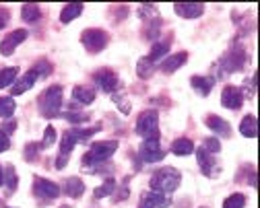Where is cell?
<instances>
[{"instance_id":"1","label":"cell","mask_w":260,"mask_h":208,"mask_svg":"<svg viewBox=\"0 0 260 208\" xmlns=\"http://www.w3.org/2000/svg\"><path fill=\"white\" fill-rule=\"evenodd\" d=\"M180 182H182V176H180L178 169H174V167L157 169L151 178V192H159V194L168 196V194L178 190Z\"/></svg>"},{"instance_id":"2","label":"cell","mask_w":260,"mask_h":208,"mask_svg":"<svg viewBox=\"0 0 260 208\" xmlns=\"http://www.w3.org/2000/svg\"><path fill=\"white\" fill-rule=\"evenodd\" d=\"M38 103H40V112H42L44 118H54L60 112V106H62V87H58V85L48 87L40 95Z\"/></svg>"},{"instance_id":"3","label":"cell","mask_w":260,"mask_h":208,"mask_svg":"<svg viewBox=\"0 0 260 208\" xmlns=\"http://www.w3.org/2000/svg\"><path fill=\"white\" fill-rule=\"evenodd\" d=\"M118 149V141H100V143H93L91 145V151L83 157V165L85 167H93L95 163H102V161H108Z\"/></svg>"},{"instance_id":"4","label":"cell","mask_w":260,"mask_h":208,"mask_svg":"<svg viewBox=\"0 0 260 208\" xmlns=\"http://www.w3.org/2000/svg\"><path fill=\"white\" fill-rule=\"evenodd\" d=\"M157 124H159L157 112H155V110H147V112H143V114L139 116V120H137V134L143 136L145 141H147V138H159Z\"/></svg>"},{"instance_id":"5","label":"cell","mask_w":260,"mask_h":208,"mask_svg":"<svg viewBox=\"0 0 260 208\" xmlns=\"http://www.w3.org/2000/svg\"><path fill=\"white\" fill-rule=\"evenodd\" d=\"M81 42H83V46L87 48V52L97 54V52H102V50L108 46L110 38H108V33L102 31V29H87V31H83Z\"/></svg>"},{"instance_id":"6","label":"cell","mask_w":260,"mask_h":208,"mask_svg":"<svg viewBox=\"0 0 260 208\" xmlns=\"http://www.w3.org/2000/svg\"><path fill=\"white\" fill-rule=\"evenodd\" d=\"M139 157L145 161V163H157L166 157V153L161 151L159 147V138H147V141L141 145L139 149Z\"/></svg>"},{"instance_id":"7","label":"cell","mask_w":260,"mask_h":208,"mask_svg":"<svg viewBox=\"0 0 260 208\" xmlns=\"http://www.w3.org/2000/svg\"><path fill=\"white\" fill-rule=\"evenodd\" d=\"M197 157H199V165H201V171L205 173L207 178H215V176H219V173H221V167L217 165V161H215V155H211V153H209V151H205L203 147L199 149Z\"/></svg>"},{"instance_id":"8","label":"cell","mask_w":260,"mask_h":208,"mask_svg":"<svg viewBox=\"0 0 260 208\" xmlns=\"http://www.w3.org/2000/svg\"><path fill=\"white\" fill-rule=\"evenodd\" d=\"M34 192L42 200H52V198H56L60 194V188L54 182L46 180V178H36L34 180Z\"/></svg>"},{"instance_id":"9","label":"cell","mask_w":260,"mask_h":208,"mask_svg":"<svg viewBox=\"0 0 260 208\" xmlns=\"http://www.w3.org/2000/svg\"><path fill=\"white\" fill-rule=\"evenodd\" d=\"M75 145H77V136H75V132H73V130L64 132V136H62V145H60V157H58V161H56V167H58V169H62L64 165H67V161H69L71 151L75 149Z\"/></svg>"},{"instance_id":"10","label":"cell","mask_w":260,"mask_h":208,"mask_svg":"<svg viewBox=\"0 0 260 208\" xmlns=\"http://www.w3.org/2000/svg\"><path fill=\"white\" fill-rule=\"evenodd\" d=\"M93 81H95L97 87H100L102 91H106V93H114L118 89V77L112 71H108V68H104V71H100V73H95Z\"/></svg>"},{"instance_id":"11","label":"cell","mask_w":260,"mask_h":208,"mask_svg":"<svg viewBox=\"0 0 260 208\" xmlns=\"http://www.w3.org/2000/svg\"><path fill=\"white\" fill-rule=\"evenodd\" d=\"M242 101H244V97H242V91L238 89V87H225L223 89V93H221V103L227 108V110H240L242 108Z\"/></svg>"},{"instance_id":"12","label":"cell","mask_w":260,"mask_h":208,"mask_svg":"<svg viewBox=\"0 0 260 208\" xmlns=\"http://www.w3.org/2000/svg\"><path fill=\"white\" fill-rule=\"evenodd\" d=\"M25 38H27V31L25 29H17V31L11 33L9 38H5L3 44H0V52H3V56H11L15 52V48L25 42Z\"/></svg>"},{"instance_id":"13","label":"cell","mask_w":260,"mask_h":208,"mask_svg":"<svg viewBox=\"0 0 260 208\" xmlns=\"http://www.w3.org/2000/svg\"><path fill=\"white\" fill-rule=\"evenodd\" d=\"M166 206H170L168 196L159 194V192H147V194L143 196L139 208H166Z\"/></svg>"},{"instance_id":"14","label":"cell","mask_w":260,"mask_h":208,"mask_svg":"<svg viewBox=\"0 0 260 208\" xmlns=\"http://www.w3.org/2000/svg\"><path fill=\"white\" fill-rule=\"evenodd\" d=\"M205 124L215 132V134H219V136H230L232 134V126L227 124L223 118H219V116H207V120H205Z\"/></svg>"},{"instance_id":"15","label":"cell","mask_w":260,"mask_h":208,"mask_svg":"<svg viewBox=\"0 0 260 208\" xmlns=\"http://www.w3.org/2000/svg\"><path fill=\"white\" fill-rule=\"evenodd\" d=\"M174 11L184 19H197L205 13V7L203 5H176Z\"/></svg>"},{"instance_id":"16","label":"cell","mask_w":260,"mask_h":208,"mask_svg":"<svg viewBox=\"0 0 260 208\" xmlns=\"http://www.w3.org/2000/svg\"><path fill=\"white\" fill-rule=\"evenodd\" d=\"M188 60V54L186 52H180V54H174V56H170L164 64H161V71L164 73H176L178 68L184 64Z\"/></svg>"},{"instance_id":"17","label":"cell","mask_w":260,"mask_h":208,"mask_svg":"<svg viewBox=\"0 0 260 208\" xmlns=\"http://www.w3.org/2000/svg\"><path fill=\"white\" fill-rule=\"evenodd\" d=\"M213 79H207V77H192L190 79V85L194 87V91H197L199 95H203V97H207L209 93H211V87H213Z\"/></svg>"},{"instance_id":"18","label":"cell","mask_w":260,"mask_h":208,"mask_svg":"<svg viewBox=\"0 0 260 208\" xmlns=\"http://www.w3.org/2000/svg\"><path fill=\"white\" fill-rule=\"evenodd\" d=\"M240 132L246 136V138H256L258 134V120L256 116H246L240 124Z\"/></svg>"},{"instance_id":"19","label":"cell","mask_w":260,"mask_h":208,"mask_svg":"<svg viewBox=\"0 0 260 208\" xmlns=\"http://www.w3.org/2000/svg\"><path fill=\"white\" fill-rule=\"evenodd\" d=\"M73 97H75L77 103L89 106V103H93V99H95V91L93 89H87V87H75L73 89Z\"/></svg>"},{"instance_id":"20","label":"cell","mask_w":260,"mask_h":208,"mask_svg":"<svg viewBox=\"0 0 260 208\" xmlns=\"http://www.w3.org/2000/svg\"><path fill=\"white\" fill-rule=\"evenodd\" d=\"M64 192H67V196H71V198H81L83 192H85V184H83V180H79V178H71V180H67V188H64Z\"/></svg>"},{"instance_id":"21","label":"cell","mask_w":260,"mask_h":208,"mask_svg":"<svg viewBox=\"0 0 260 208\" xmlns=\"http://www.w3.org/2000/svg\"><path fill=\"white\" fill-rule=\"evenodd\" d=\"M192 151H194V145H192V141H188V138H178V141L172 143V153L178 157L190 155Z\"/></svg>"},{"instance_id":"22","label":"cell","mask_w":260,"mask_h":208,"mask_svg":"<svg viewBox=\"0 0 260 208\" xmlns=\"http://www.w3.org/2000/svg\"><path fill=\"white\" fill-rule=\"evenodd\" d=\"M21 17H23V21H27V23H38L40 17H42V11H40L38 5H25V7L21 9Z\"/></svg>"},{"instance_id":"23","label":"cell","mask_w":260,"mask_h":208,"mask_svg":"<svg viewBox=\"0 0 260 208\" xmlns=\"http://www.w3.org/2000/svg\"><path fill=\"white\" fill-rule=\"evenodd\" d=\"M36 81H38V79H36V75H34V73H31V71H29V73H27V75H25V77H23V79H21V81L17 83V87L13 89V95H21V93L29 91L31 87H34V85H36Z\"/></svg>"},{"instance_id":"24","label":"cell","mask_w":260,"mask_h":208,"mask_svg":"<svg viewBox=\"0 0 260 208\" xmlns=\"http://www.w3.org/2000/svg\"><path fill=\"white\" fill-rule=\"evenodd\" d=\"M81 13H83V5H69V7H64V9H62V13H60V21H62V23H71V21L77 19Z\"/></svg>"},{"instance_id":"25","label":"cell","mask_w":260,"mask_h":208,"mask_svg":"<svg viewBox=\"0 0 260 208\" xmlns=\"http://www.w3.org/2000/svg\"><path fill=\"white\" fill-rule=\"evenodd\" d=\"M170 52V42H159V44H153L151 48V54L147 56L149 62H155V60H161L166 54Z\"/></svg>"},{"instance_id":"26","label":"cell","mask_w":260,"mask_h":208,"mask_svg":"<svg viewBox=\"0 0 260 208\" xmlns=\"http://www.w3.org/2000/svg\"><path fill=\"white\" fill-rule=\"evenodd\" d=\"M15 101L13 97H0V118H11L15 114Z\"/></svg>"},{"instance_id":"27","label":"cell","mask_w":260,"mask_h":208,"mask_svg":"<svg viewBox=\"0 0 260 208\" xmlns=\"http://www.w3.org/2000/svg\"><path fill=\"white\" fill-rule=\"evenodd\" d=\"M153 71H155V66H153V62H149L147 58H141V60L137 62V75H139L141 79H149V77L153 75Z\"/></svg>"},{"instance_id":"28","label":"cell","mask_w":260,"mask_h":208,"mask_svg":"<svg viewBox=\"0 0 260 208\" xmlns=\"http://www.w3.org/2000/svg\"><path fill=\"white\" fill-rule=\"evenodd\" d=\"M17 79V68L15 66H9V68H5V71H0V87H9L13 81Z\"/></svg>"},{"instance_id":"29","label":"cell","mask_w":260,"mask_h":208,"mask_svg":"<svg viewBox=\"0 0 260 208\" xmlns=\"http://www.w3.org/2000/svg\"><path fill=\"white\" fill-rule=\"evenodd\" d=\"M31 73L36 75V79H42V77H48L52 73V64L46 62V60H40L38 64H34V68H31Z\"/></svg>"},{"instance_id":"30","label":"cell","mask_w":260,"mask_h":208,"mask_svg":"<svg viewBox=\"0 0 260 208\" xmlns=\"http://www.w3.org/2000/svg\"><path fill=\"white\" fill-rule=\"evenodd\" d=\"M246 206V196L244 194H232L223 202V208H244Z\"/></svg>"},{"instance_id":"31","label":"cell","mask_w":260,"mask_h":208,"mask_svg":"<svg viewBox=\"0 0 260 208\" xmlns=\"http://www.w3.org/2000/svg\"><path fill=\"white\" fill-rule=\"evenodd\" d=\"M201 147H203L205 151H209L211 155H217V153L221 151V143H219V138H215V136H211V138H205Z\"/></svg>"},{"instance_id":"32","label":"cell","mask_w":260,"mask_h":208,"mask_svg":"<svg viewBox=\"0 0 260 208\" xmlns=\"http://www.w3.org/2000/svg\"><path fill=\"white\" fill-rule=\"evenodd\" d=\"M5 186H9L11 192H15V188H17V173H15L13 165H9L5 169Z\"/></svg>"},{"instance_id":"33","label":"cell","mask_w":260,"mask_h":208,"mask_svg":"<svg viewBox=\"0 0 260 208\" xmlns=\"http://www.w3.org/2000/svg\"><path fill=\"white\" fill-rule=\"evenodd\" d=\"M114 188H116V182H114V180H108L102 188L95 190V198H106V196H110V194L114 192Z\"/></svg>"},{"instance_id":"34","label":"cell","mask_w":260,"mask_h":208,"mask_svg":"<svg viewBox=\"0 0 260 208\" xmlns=\"http://www.w3.org/2000/svg\"><path fill=\"white\" fill-rule=\"evenodd\" d=\"M44 136H46V138H44L42 147H52V145H54V141H56V128H54V126H48Z\"/></svg>"},{"instance_id":"35","label":"cell","mask_w":260,"mask_h":208,"mask_svg":"<svg viewBox=\"0 0 260 208\" xmlns=\"http://www.w3.org/2000/svg\"><path fill=\"white\" fill-rule=\"evenodd\" d=\"M40 149H42V145H38V143H31V145H27V147H25V159H27V161H34L36 151H40Z\"/></svg>"},{"instance_id":"36","label":"cell","mask_w":260,"mask_h":208,"mask_svg":"<svg viewBox=\"0 0 260 208\" xmlns=\"http://www.w3.org/2000/svg\"><path fill=\"white\" fill-rule=\"evenodd\" d=\"M11 147V141H9V136L3 132V130H0V153H5L7 149Z\"/></svg>"},{"instance_id":"37","label":"cell","mask_w":260,"mask_h":208,"mask_svg":"<svg viewBox=\"0 0 260 208\" xmlns=\"http://www.w3.org/2000/svg\"><path fill=\"white\" fill-rule=\"evenodd\" d=\"M9 11L7 9H0V29H5V25L9 23Z\"/></svg>"},{"instance_id":"38","label":"cell","mask_w":260,"mask_h":208,"mask_svg":"<svg viewBox=\"0 0 260 208\" xmlns=\"http://www.w3.org/2000/svg\"><path fill=\"white\" fill-rule=\"evenodd\" d=\"M114 99H116V106L122 108V114H128V112H130V106H128L124 99H120V97H114Z\"/></svg>"},{"instance_id":"39","label":"cell","mask_w":260,"mask_h":208,"mask_svg":"<svg viewBox=\"0 0 260 208\" xmlns=\"http://www.w3.org/2000/svg\"><path fill=\"white\" fill-rule=\"evenodd\" d=\"M3 184H5V169L0 167V186H3Z\"/></svg>"},{"instance_id":"40","label":"cell","mask_w":260,"mask_h":208,"mask_svg":"<svg viewBox=\"0 0 260 208\" xmlns=\"http://www.w3.org/2000/svg\"><path fill=\"white\" fill-rule=\"evenodd\" d=\"M60 208H69V206H60Z\"/></svg>"}]
</instances>
